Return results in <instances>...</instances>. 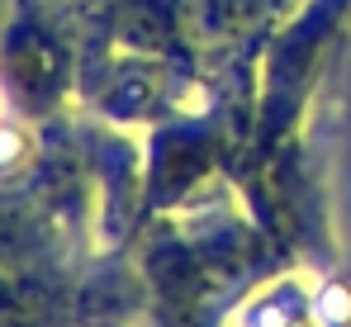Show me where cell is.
<instances>
[{
	"instance_id": "cell-1",
	"label": "cell",
	"mask_w": 351,
	"mask_h": 327,
	"mask_svg": "<svg viewBox=\"0 0 351 327\" xmlns=\"http://www.w3.org/2000/svg\"><path fill=\"white\" fill-rule=\"evenodd\" d=\"M81 48L48 10L19 0L0 24V90L19 119H58L62 105L81 90Z\"/></svg>"
},
{
	"instance_id": "cell-2",
	"label": "cell",
	"mask_w": 351,
	"mask_h": 327,
	"mask_svg": "<svg viewBox=\"0 0 351 327\" xmlns=\"http://www.w3.org/2000/svg\"><path fill=\"white\" fill-rule=\"evenodd\" d=\"M342 10H347V0H304V10L290 14V24L280 29L276 48L266 57V119H261V128H271V119H276V128L290 123L294 105L308 86L313 57L323 53V38L332 34Z\"/></svg>"
},
{
	"instance_id": "cell-3",
	"label": "cell",
	"mask_w": 351,
	"mask_h": 327,
	"mask_svg": "<svg viewBox=\"0 0 351 327\" xmlns=\"http://www.w3.org/2000/svg\"><path fill=\"white\" fill-rule=\"evenodd\" d=\"M71 294L43 266L0 271V327H66Z\"/></svg>"
},
{
	"instance_id": "cell-4",
	"label": "cell",
	"mask_w": 351,
	"mask_h": 327,
	"mask_svg": "<svg viewBox=\"0 0 351 327\" xmlns=\"http://www.w3.org/2000/svg\"><path fill=\"white\" fill-rule=\"evenodd\" d=\"M299 0H190V14H195V34L209 38V43H228L242 38L247 29L266 24L271 10H290Z\"/></svg>"
},
{
	"instance_id": "cell-5",
	"label": "cell",
	"mask_w": 351,
	"mask_h": 327,
	"mask_svg": "<svg viewBox=\"0 0 351 327\" xmlns=\"http://www.w3.org/2000/svg\"><path fill=\"white\" fill-rule=\"evenodd\" d=\"M5 114H14V109H10L5 90H0V152H5V147H10V138H14V133H10V119H5ZM0 162H5V157H0Z\"/></svg>"
}]
</instances>
